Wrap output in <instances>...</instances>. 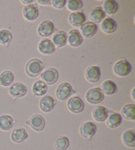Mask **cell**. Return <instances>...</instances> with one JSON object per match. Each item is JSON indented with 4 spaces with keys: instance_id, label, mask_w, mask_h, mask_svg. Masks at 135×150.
Segmentation results:
<instances>
[{
    "instance_id": "9c48e42d",
    "label": "cell",
    "mask_w": 135,
    "mask_h": 150,
    "mask_svg": "<svg viewBox=\"0 0 135 150\" xmlns=\"http://www.w3.org/2000/svg\"><path fill=\"white\" fill-rule=\"evenodd\" d=\"M67 108L72 113H80L84 109V103L79 97H72L67 101Z\"/></svg>"
},
{
    "instance_id": "f1b7e54d",
    "label": "cell",
    "mask_w": 135,
    "mask_h": 150,
    "mask_svg": "<svg viewBox=\"0 0 135 150\" xmlns=\"http://www.w3.org/2000/svg\"><path fill=\"white\" fill-rule=\"evenodd\" d=\"M15 121L12 116L8 115L0 116V129L4 131H8L14 126Z\"/></svg>"
},
{
    "instance_id": "5b68a950",
    "label": "cell",
    "mask_w": 135,
    "mask_h": 150,
    "mask_svg": "<svg viewBox=\"0 0 135 150\" xmlns=\"http://www.w3.org/2000/svg\"><path fill=\"white\" fill-rule=\"evenodd\" d=\"M97 130L96 125L91 121L83 122L80 126L79 133L84 138L90 139L95 135Z\"/></svg>"
},
{
    "instance_id": "5bb4252c",
    "label": "cell",
    "mask_w": 135,
    "mask_h": 150,
    "mask_svg": "<svg viewBox=\"0 0 135 150\" xmlns=\"http://www.w3.org/2000/svg\"><path fill=\"white\" fill-rule=\"evenodd\" d=\"M83 38L81 33L77 29L70 30L67 35V42L72 47H78L82 45Z\"/></svg>"
},
{
    "instance_id": "52a82bcc",
    "label": "cell",
    "mask_w": 135,
    "mask_h": 150,
    "mask_svg": "<svg viewBox=\"0 0 135 150\" xmlns=\"http://www.w3.org/2000/svg\"><path fill=\"white\" fill-rule=\"evenodd\" d=\"M27 93V87L22 83L16 82L11 85L9 88V93L13 99L24 97Z\"/></svg>"
},
{
    "instance_id": "cb8c5ba5",
    "label": "cell",
    "mask_w": 135,
    "mask_h": 150,
    "mask_svg": "<svg viewBox=\"0 0 135 150\" xmlns=\"http://www.w3.org/2000/svg\"><path fill=\"white\" fill-rule=\"evenodd\" d=\"M51 42L57 48L63 47L67 43V33L63 30L58 31L53 36Z\"/></svg>"
},
{
    "instance_id": "8d00e7d4",
    "label": "cell",
    "mask_w": 135,
    "mask_h": 150,
    "mask_svg": "<svg viewBox=\"0 0 135 150\" xmlns=\"http://www.w3.org/2000/svg\"><path fill=\"white\" fill-rule=\"evenodd\" d=\"M134 91H135V88L134 87L133 89H132V93H131V97H132V99H133L134 100H135V99H134Z\"/></svg>"
},
{
    "instance_id": "8992f818",
    "label": "cell",
    "mask_w": 135,
    "mask_h": 150,
    "mask_svg": "<svg viewBox=\"0 0 135 150\" xmlns=\"http://www.w3.org/2000/svg\"><path fill=\"white\" fill-rule=\"evenodd\" d=\"M25 123L36 132L43 131L46 127L45 119L42 116L38 114L32 115L29 120L26 121Z\"/></svg>"
},
{
    "instance_id": "44dd1931",
    "label": "cell",
    "mask_w": 135,
    "mask_h": 150,
    "mask_svg": "<svg viewBox=\"0 0 135 150\" xmlns=\"http://www.w3.org/2000/svg\"><path fill=\"white\" fill-rule=\"evenodd\" d=\"M106 125L110 128L119 127L122 122V116L118 112H111L106 119Z\"/></svg>"
},
{
    "instance_id": "8fae6325",
    "label": "cell",
    "mask_w": 135,
    "mask_h": 150,
    "mask_svg": "<svg viewBox=\"0 0 135 150\" xmlns=\"http://www.w3.org/2000/svg\"><path fill=\"white\" fill-rule=\"evenodd\" d=\"M56 100L50 95H44L40 100L39 106L41 110L44 112H50L53 109L56 105Z\"/></svg>"
},
{
    "instance_id": "e0dca14e",
    "label": "cell",
    "mask_w": 135,
    "mask_h": 150,
    "mask_svg": "<svg viewBox=\"0 0 135 150\" xmlns=\"http://www.w3.org/2000/svg\"><path fill=\"white\" fill-rule=\"evenodd\" d=\"M28 134L24 128L17 127L15 128L11 134V140L15 143H21L28 138Z\"/></svg>"
},
{
    "instance_id": "603a6c76",
    "label": "cell",
    "mask_w": 135,
    "mask_h": 150,
    "mask_svg": "<svg viewBox=\"0 0 135 150\" xmlns=\"http://www.w3.org/2000/svg\"><path fill=\"white\" fill-rule=\"evenodd\" d=\"M122 142L128 147L133 148L135 147V133L134 129L127 130L122 134Z\"/></svg>"
},
{
    "instance_id": "7c38bea8",
    "label": "cell",
    "mask_w": 135,
    "mask_h": 150,
    "mask_svg": "<svg viewBox=\"0 0 135 150\" xmlns=\"http://www.w3.org/2000/svg\"><path fill=\"white\" fill-rule=\"evenodd\" d=\"M23 16L28 21H33L39 15L38 7L36 4H31L26 6L23 9Z\"/></svg>"
},
{
    "instance_id": "ffe728a7",
    "label": "cell",
    "mask_w": 135,
    "mask_h": 150,
    "mask_svg": "<svg viewBox=\"0 0 135 150\" xmlns=\"http://www.w3.org/2000/svg\"><path fill=\"white\" fill-rule=\"evenodd\" d=\"M85 21L86 17L82 12H73L69 17V23L75 27H81Z\"/></svg>"
},
{
    "instance_id": "4316f807",
    "label": "cell",
    "mask_w": 135,
    "mask_h": 150,
    "mask_svg": "<svg viewBox=\"0 0 135 150\" xmlns=\"http://www.w3.org/2000/svg\"><path fill=\"white\" fill-rule=\"evenodd\" d=\"M32 91L33 95H35V96H43V95H44L47 93L48 85L43 81L38 80V81H36L33 84Z\"/></svg>"
},
{
    "instance_id": "484cf974",
    "label": "cell",
    "mask_w": 135,
    "mask_h": 150,
    "mask_svg": "<svg viewBox=\"0 0 135 150\" xmlns=\"http://www.w3.org/2000/svg\"><path fill=\"white\" fill-rule=\"evenodd\" d=\"M15 80L14 74L12 71L6 70L0 74V85L8 87L13 83Z\"/></svg>"
},
{
    "instance_id": "d590c367",
    "label": "cell",
    "mask_w": 135,
    "mask_h": 150,
    "mask_svg": "<svg viewBox=\"0 0 135 150\" xmlns=\"http://www.w3.org/2000/svg\"><path fill=\"white\" fill-rule=\"evenodd\" d=\"M22 3H23L24 4H32V2H34V1L32 0H22L21 1Z\"/></svg>"
},
{
    "instance_id": "4fadbf2b",
    "label": "cell",
    "mask_w": 135,
    "mask_h": 150,
    "mask_svg": "<svg viewBox=\"0 0 135 150\" xmlns=\"http://www.w3.org/2000/svg\"><path fill=\"white\" fill-rule=\"evenodd\" d=\"M101 73L99 67L96 66H90L88 67L85 71L86 79L91 83H95L100 79Z\"/></svg>"
},
{
    "instance_id": "9a60e30c",
    "label": "cell",
    "mask_w": 135,
    "mask_h": 150,
    "mask_svg": "<svg viewBox=\"0 0 135 150\" xmlns=\"http://www.w3.org/2000/svg\"><path fill=\"white\" fill-rule=\"evenodd\" d=\"M80 30L81 35L86 38H90L96 35L98 30V26L92 22H87L80 27Z\"/></svg>"
},
{
    "instance_id": "7402d4cb",
    "label": "cell",
    "mask_w": 135,
    "mask_h": 150,
    "mask_svg": "<svg viewBox=\"0 0 135 150\" xmlns=\"http://www.w3.org/2000/svg\"><path fill=\"white\" fill-rule=\"evenodd\" d=\"M101 29L105 34H112L117 29V23L111 18H106L101 23Z\"/></svg>"
},
{
    "instance_id": "ac0fdd59",
    "label": "cell",
    "mask_w": 135,
    "mask_h": 150,
    "mask_svg": "<svg viewBox=\"0 0 135 150\" xmlns=\"http://www.w3.org/2000/svg\"><path fill=\"white\" fill-rule=\"evenodd\" d=\"M38 50L41 54L45 55H50L56 50V46L50 39L45 38L41 40L38 44Z\"/></svg>"
},
{
    "instance_id": "2e32d148",
    "label": "cell",
    "mask_w": 135,
    "mask_h": 150,
    "mask_svg": "<svg viewBox=\"0 0 135 150\" xmlns=\"http://www.w3.org/2000/svg\"><path fill=\"white\" fill-rule=\"evenodd\" d=\"M109 111L107 108L102 106H98L93 109L92 116L96 121L99 122H103L106 120L109 115Z\"/></svg>"
},
{
    "instance_id": "83f0119b",
    "label": "cell",
    "mask_w": 135,
    "mask_h": 150,
    "mask_svg": "<svg viewBox=\"0 0 135 150\" xmlns=\"http://www.w3.org/2000/svg\"><path fill=\"white\" fill-rule=\"evenodd\" d=\"M101 90H102L103 95H112L115 94L117 91V88L115 83L111 80L108 79L102 83L101 85Z\"/></svg>"
},
{
    "instance_id": "4dcf8cb0",
    "label": "cell",
    "mask_w": 135,
    "mask_h": 150,
    "mask_svg": "<svg viewBox=\"0 0 135 150\" xmlns=\"http://www.w3.org/2000/svg\"><path fill=\"white\" fill-rule=\"evenodd\" d=\"M69 139L66 136L58 137L54 142V147L57 150H66L69 146Z\"/></svg>"
},
{
    "instance_id": "3957f363",
    "label": "cell",
    "mask_w": 135,
    "mask_h": 150,
    "mask_svg": "<svg viewBox=\"0 0 135 150\" xmlns=\"http://www.w3.org/2000/svg\"><path fill=\"white\" fill-rule=\"evenodd\" d=\"M113 72L119 77H125L130 74L131 71V65L125 59H119L114 64Z\"/></svg>"
},
{
    "instance_id": "ba28073f",
    "label": "cell",
    "mask_w": 135,
    "mask_h": 150,
    "mask_svg": "<svg viewBox=\"0 0 135 150\" xmlns=\"http://www.w3.org/2000/svg\"><path fill=\"white\" fill-rule=\"evenodd\" d=\"M41 78L46 85H53L59 79V72L53 68H48L41 74Z\"/></svg>"
},
{
    "instance_id": "f546056e",
    "label": "cell",
    "mask_w": 135,
    "mask_h": 150,
    "mask_svg": "<svg viewBox=\"0 0 135 150\" xmlns=\"http://www.w3.org/2000/svg\"><path fill=\"white\" fill-rule=\"evenodd\" d=\"M102 9L105 13L110 15H113L118 11V4L113 0H106L103 1Z\"/></svg>"
},
{
    "instance_id": "30bf717a",
    "label": "cell",
    "mask_w": 135,
    "mask_h": 150,
    "mask_svg": "<svg viewBox=\"0 0 135 150\" xmlns=\"http://www.w3.org/2000/svg\"><path fill=\"white\" fill-rule=\"evenodd\" d=\"M55 32V26L50 21H44L38 27V33L41 37H48Z\"/></svg>"
},
{
    "instance_id": "836d02e7",
    "label": "cell",
    "mask_w": 135,
    "mask_h": 150,
    "mask_svg": "<svg viewBox=\"0 0 135 150\" xmlns=\"http://www.w3.org/2000/svg\"><path fill=\"white\" fill-rule=\"evenodd\" d=\"M51 1V5H52L54 8L60 9L63 8L67 4L66 0H52Z\"/></svg>"
},
{
    "instance_id": "d6986e66",
    "label": "cell",
    "mask_w": 135,
    "mask_h": 150,
    "mask_svg": "<svg viewBox=\"0 0 135 150\" xmlns=\"http://www.w3.org/2000/svg\"><path fill=\"white\" fill-rule=\"evenodd\" d=\"M105 13L102 7H96L90 10L89 19L94 23H99L105 19Z\"/></svg>"
},
{
    "instance_id": "7a4b0ae2",
    "label": "cell",
    "mask_w": 135,
    "mask_h": 150,
    "mask_svg": "<svg viewBox=\"0 0 135 150\" xmlns=\"http://www.w3.org/2000/svg\"><path fill=\"white\" fill-rule=\"evenodd\" d=\"M76 92L71 84L67 82H63L59 84L57 88L56 97L59 100H65L68 99L72 94L76 93Z\"/></svg>"
},
{
    "instance_id": "d6a6232c",
    "label": "cell",
    "mask_w": 135,
    "mask_h": 150,
    "mask_svg": "<svg viewBox=\"0 0 135 150\" xmlns=\"http://www.w3.org/2000/svg\"><path fill=\"white\" fill-rule=\"evenodd\" d=\"M83 2L80 0H69L67 1V7L69 11L77 12L83 7Z\"/></svg>"
},
{
    "instance_id": "6da1fadb",
    "label": "cell",
    "mask_w": 135,
    "mask_h": 150,
    "mask_svg": "<svg viewBox=\"0 0 135 150\" xmlns=\"http://www.w3.org/2000/svg\"><path fill=\"white\" fill-rule=\"evenodd\" d=\"M44 68V65L40 59L38 58L30 59L26 64V74L30 77H36L41 73Z\"/></svg>"
},
{
    "instance_id": "e575fe53",
    "label": "cell",
    "mask_w": 135,
    "mask_h": 150,
    "mask_svg": "<svg viewBox=\"0 0 135 150\" xmlns=\"http://www.w3.org/2000/svg\"><path fill=\"white\" fill-rule=\"evenodd\" d=\"M38 2L41 5H51V1L50 0H39Z\"/></svg>"
},
{
    "instance_id": "1f68e13d",
    "label": "cell",
    "mask_w": 135,
    "mask_h": 150,
    "mask_svg": "<svg viewBox=\"0 0 135 150\" xmlns=\"http://www.w3.org/2000/svg\"><path fill=\"white\" fill-rule=\"evenodd\" d=\"M13 40V35L7 29L0 30V44L4 46H8Z\"/></svg>"
},
{
    "instance_id": "d4e9b609",
    "label": "cell",
    "mask_w": 135,
    "mask_h": 150,
    "mask_svg": "<svg viewBox=\"0 0 135 150\" xmlns=\"http://www.w3.org/2000/svg\"><path fill=\"white\" fill-rule=\"evenodd\" d=\"M121 116L127 120H135V105L133 104H127L122 108Z\"/></svg>"
},
{
    "instance_id": "277c9868",
    "label": "cell",
    "mask_w": 135,
    "mask_h": 150,
    "mask_svg": "<svg viewBox=\"0 0 135 150\" xmlns=\"http://www.w3.org/2000/svg\"><path fill=\"white\" fill-rule=\"evenodd\" d=\"M86 99L90 104L97 105L103 101L104 99V95L100 88H91L86 93Z\"/></svg>"
}]
</instances>
